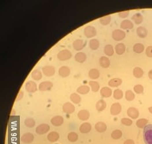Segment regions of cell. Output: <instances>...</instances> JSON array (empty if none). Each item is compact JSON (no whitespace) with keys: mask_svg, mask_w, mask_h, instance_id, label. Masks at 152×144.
<instances>
[{"mask_svg":"<svg viewBox=\"0 0 152 144\" xmlns=\"http://www.w3.org/2000/svg\"><path fill=\"white\" fill-rule=\"evenodd\" d=\"M144 140L146 144H152V124H148L144 128Z\"/></svg>","mask_w":152,"mask_h":144,"instance_id":"6da1fadb","label":"cell"},{"mask_svg":"<svg viewBox=\"0 0 152 144\" xmlns=\"http://www.w3.org/2000/svg\"><path fill=\"white\" fill-rule=\"evenodd\" d=\"M72 56V52L69 50L64 49L60 51L57 54V58L60 61H67Z\"/></svg>","mask_w":152,"mask_h":144,"instance_id":"7a4b0ae2","label":"cell"},{"mask_svg":"<svg viewBox=\"0 0 152 144\" xmlns=\"http://www.w3.org/2000/svg\"><path fill=\"white\" fill-rule=\"evenodd\" d=\"M97 30H96L95 27L89 25V26H87L84 29V34L88 38H93V37L97 35Z\"/></svg>","mask_w":152,"mask_h":144,"instance_id":"3957f363","label":"cell"},{"mask_svg":"<svg viewBox=\"0 0 152 144\" xmlns=\"http://www.w3.org/2000/svg\"><path fill=\"white\" fill-rule=\"evenodd\" d=\"M112 37L115 41H120L125 38L126 33L120 29H116L112 33Z\"/></svg>","mask_w":152,"mask_h":144,"instance_id":"277c9868","label":"cell"},{"mask_svg":"<svg viewBox=\"0 0 152 144\" xmlns=\"http://www.w3.org/2000/svg\"><path fill=\"white\" fill-rule=\"evenodd\" d=\"M50 129V127L48 124H39L36 128V133L39 135H44V134L48 133Z\"/></svg>","mask_w":152,"mask_h":144,"instance_id":"5b68a950","label":"cell"},{"mask_svg":"<svg viewBox=\"0 0 152 144\" xmlns=\"http://www.w3.org/2000/svg\"><path fill=\"white\" fill-rule=\"evenodd\" d=\"M25 89H26L28 93H34L37 91L38 89V86L36 83L33 81H29L25 83Z\"/></svg>","mask_w":152,"mask_h":144,"instance_id":"8992f818","label":"cell"},{"mask_svg":"<svg viewBox=\"0 0 152 144\" xmlns=\"http://www.w3.org/2000/svg\"><path fill=\"white\" fill-rule=\"evenodd\" d=\"M53 87L52 82L49 81H44L40 83L39 85V89L41 91H50Z\"/></svg>","mask_w":152,"mask_h":144,"instance_id":"52a82bcc","label":"cell"},{"mask_svg":"<svg viewBox=\"0 0 152 144\" xmlns=\"http://www.w3.org/2000/svg\"><path fill=\"white\" fill-rule=\"evenodd\" d=\"M122 111V106L119 103H115L112 104L110 109L111 114L113 116L118 115Z\"/></svg>","mask_w":152,"mask_h":144,"instance_id":"ba28073f","label":"cell"},{"mask_svg":"<svg viewBox=\"0 0 152 144\" xmlns=\"http://www.w3.org/2000/svg\"><path fill=\"white\" fill-rule=\"evenodd\" d=\"M43 73L46 77H52L55 74V68L52 66H46L42 69Z\"/></svg>","mask_w":152,"mask_h":144,"instance_id":"9c48e42d","label":"cell"},{"mask_svg":"<svg viewBox=\"0 0 152 144\" xmlns=\"http://www.w3.org/2000/svg\"><path fill=\"white\" fill-rule=\"evenodd\" d=\"M62 110L64 111V112L66 114H72L74 112L76 108L73 104L69 103V102H67L63 104Z\"/></svg>","mask_w":152,"mask_h":144,"instance_id":"30bf717a","label":"cell"},{"mask_svg":"<svg viewBox=\"0 0 152 144\" xmlns=\"http://www.w3.org/2000/svg\"><path fill=\"white\" fill-rule=\"evenodd\" d=\"M34 139V136L33 134L32 133L28 132V133L23 134V135L21 136V141L24 143L29 144L32 143V141H33Z\"/></svg>","mask_w":152,"mask_h":144,"instance_id":"8fae6325","label":"cell"},{"mask_svg":"<svg viewBox=\"0 0 152 144\" xmlns=\"http://www.w3.org/2000/svg\"><path fill=\"white\" fill-rule=\"evenodd\" d=\"M50 122L51 123H52V124L53 125V126H62L63 124H64V118H63V117H62V116L57 115L52 118Z\"/></svg>","mask_w":152,"mask_h":144,"instance_id":"7c38bea8","label":"cell"},{"mask_svg":"<svg viewBox=\"0 0 152 144\" xmlns=\"http://www.w3.org/2000/svg\"><path fill=\"white\" fill-rule=\"evenodd\" d=\"M85 46V43L82 39H77L73 43V48L75 50L80 51Z\"/></svg>","mask_w":152,"mask_h":144,"instance_id":"4fadbf2b","label":"cell"},{"mask_svg":"<svg viewBox=\"0 0 152 144\" xmlns=\"http://www.w3.org/2000/svg\"><path fill=\"white\" fill-rule=\"evenodd\" d=\"M78 117L82 121H86L90 118V112L87 110H81L78 113Z\"/></svg>","mask_w":152,"mask_h":144,"instance_id":"5bb4252c","label":"cell"},{"mask_svg":"<svg viewBox=\"0 0 152 144\" xmlns=\"http://www.w3.org/2000/svg\"><path fill=\"white\" fill-rule=\"evenodd\" d=\"M127 115L132 119H136L139 117V111L134 107H130L127 110Z\"/></svg>","mask_w":152,"mask_h":144,"instance_id":"9a60e30c","label":"cell"},{"mask_svg":"<svg viewBox=\"0 0 152 144\" xmlns=\"http://www.w3.org/2000/svg\"><path fill=\"white\" fill-rule=\"evenodd\" d=\"M70 69L69 67L67 66H62L61 68H60L59 70H58V73H59V75L62 77H67L70 75Z\"/></svg>","mask_w":152,"mask_h":144,"instance_id":"2e32d148","label":"cell"},{"mask_svg":"<svg viewBox=\"0 0 152 144\" xmlns=\"http://www.w3.org/2000/svg\"><path fill=\"white\" fill-rule=\"evenodd\" d=\"M60 135L57 132H51L48 134L47 139L51 143H54L59 140Z\"/></svg>","mask_w":152,"mask_h":144,"instance_id":"e0dca14e","label":"cell"},{"mask_svg":"<svg viewBox=\"0 0 152 144\" xmlns=\"http://www.w3.org/2000/svg\"><path fill=\"white\" fill-rule=\"evenodd\" d=\"M113 91L109 87H104L101 88L100 91V94L104 98H109L112 95Z\"/></svg>","mask_w":152,"mask_h":144,"instance_id":"ac0fdd59","label":"cell"},{"mask_svg":"<svg viewBox=\"0 0 152 144\" xmlns=\"http://www.w3.org/2000/svg\"><path fill=\"white\" fill-rule=\"evenodd\" d=\"M91 128H92V127H91L90 123L85 122L83 123L79 127V132L82 134H87L89 132H90Z\"/></svg>","mask_w":152,"mask_h":144,"instance_id":"d6986e66","label":"cell"},{"mask_svg":"<svg viewBox=\"0 0 152 144\" xmlns=\"http://www.w3.org/2000/svg\"><path fill=\"white\" fill-rule=\"evenodd\" d=\"M99 65L103 68H108L111 65V61L109 58L106 56H101L99 58Z\"/></svg>","mask_w":152,"mask_h":144,"instance_id":"ffe728a7","label":"cell"},{"mask_svg":"<svg viewBox=\"0 0 152 144\" xmlns=\"http://www.w3.org/2000/svg\"><path fill=\"white\" fill-rule=\"evenodd\" d=\"M86 59H87V56L83 52H79L75 55V60L78 63H83L85 62Z\"/></svg>","mask_w":152,"mask_h":144,"instance_id":"44dd1931","label":"cell"},{"mask_svg":"<svg viewBox=\"0 0 152 144\" xmlns=\"http://www.w3.org/2000/svg\"><path fill=\"white\" fill-rule=\"evenodd\" d=\"M136 33L140 38H144L148 36V31L146 28L144 27H139L136 29Z\"/></svg>","mask_w":152,"mask_h":144,"instance_id":"7402d4cb","label":"cell"},{"mask_svg":"<svg viewBox=\"0 0 152 144\" xmlns=\"http://www.w3.org/2000/svg\"><path fill=\"white\" fill-rule=\"evenodd\" d=\"M95 128L96 130L99 133H103L105 131L107 130V124H105L103 122H98L97 123H96Z\"/></svg>","mask_w":152,"mask_h":144,"instance_id":"603a6c76","label":"cell"},{"mask_svg":"<svg viewBox=\"0 0 152 144\" xmlns=\"http://www.w3.org/2000/svg\"><path fill=\"white\" fill-rule=\"evenodd\" d=\"M120 28L123 30L126 29H132L134 28V24L130 20L126 19L122 21L120 24Z\"/></svg>","mask_w":152,"mask_h":144,"instance_id":"cb8c5ba5","label":"cell"},{"mask_svg":"<svg viewBox=\"0 0 152 144\" xmlns=\"http://www.w3.org/2000/svg\"><path fill=\"white\" fill-rule=\"evenodd\" d=\"M89 77L91 78V80H97L100 77V72L96 68L91 69L89 71Z\"/></svg>","mask_w":152,"mask_h":144,"instance_id":"d4e9b609","label":"cell"},{"mask_svg":"<svg viewBox=\"0 0 152 144\" xmlns=\"http://www.w3.org/2000/svg\"><path fill=\"white\" fill-rule=\"evenodd\" d=\"M95 107L97 111H99V112H102V111H103L107 107L106 102L102 99L99 100V101H98L97 102V103H96Z\"/></svg>","mask_w":152,"mask_h":144,"instance_id":"484cf974","label":"cell"},{"mask_svg":"<svg viewBox=\"0 0 152 144\" xmlns=\"http://www.w3.org/2000/svg\"><path fill=\"white\" fill-rule=\"evenodd\" d=\"M122 81L121 79L113 78L109 81L108 85L111 87H117L122 84Z\"/></svg>","mask_w":152,"mask_h":144,"instance_id":"4316f807","label":"cell"},{"mask_svg":"<svg viewBox=\"0 0 152 144\" xmlns=\"http://www.w3.org/2000/svg\"><path fill=\"white\" fill-rule=\"evenodd\" d=\"M89 48L92 50H96L99 48L100 43H99V41L97 40V39L92 38L89 40Z\"/></svg>","mask_w":152,"mask_h":144,"instance_id":"83f0119b","label":"cell"},{"mask_svg":"<svg viewBox=\"0 0 152 144\" xmlns=\"http://www.w3.org/2000/svg\"><path fill=\"white\" fill-rule=\"evenodd\" d=\"M126 51V46L123 43H118L115 46V52L118 55H122Z\"/></svg>","mask_w":152,"mask_h":144,"instance_id":"f1b7e54d","label":"cell"},{"mask_svg":"<svg viewBox=\"0 0 152 144\" xmlns=\"http://www.w3.org/2000/svg\"><path fill=\"white\" fill-rule=\"evenodd\" d=\"M144 17L141 13H136L134 15H133L132 17V20L135 23V24L136 25H140L141 24L143 21Z\"/></svg>","mask_w":152,"mask_h":144,"instance_id":"f546056e","label":"cell"},{"mask_svg":"<svg viewBox=\"0 0 152 144\" xmlns=\"http://www.w3.org/2000/svg\"><path fill=\"white\" fill-rule=\"evenodd\" d=\"M31 77L35 81H40L43 78V73L39 69H34L32 71Z\"/></svg>","mask_w":152,"mask_h":144,"instance_id":"4dcf8cb0","label":"cell"},{"mask_svg":"<svg viewBox=\"0 0 152 144\" xmlns=\"http://www.w3.org/2000/svg\"><path fill=\"white\" fill-rule=\"evenodd\" d=\"M144 45L142 43H136L133 46V51L136 54H141L144 51Z\"/></svg>","mask_w":152,"mask_h":144,"instance_id":"1f68e13d","label":"cell"},{"mask_svg":"<svg viewBox=\"0 0 152 144\" xmlns=\"http://www.w3.org/2000/svg\"><path fill=\"white\" fill-rule=\"evenodd\" d=\"M90 91V87L89 86L84 85H81L77 89V92L79 94L81 95H86Z\"/></svg>","mask_w":152,"mask_h":144,"instance_id":"d6a6232c","label":"cell"},{"mask_svg":"<svg viewBox=\"0 0 152 144\" xmlns=\"http://www.w3.org/2000/svg\"><path fill=\"white\" fill-rule=\"evenodd\" d=\"M104 52L107 56H113L114 54V50L113 46L111 45H107L105 46Z\"/></svg>","mask_w":152,"mask_h":144,"instance_id":"836d02e7","label":"cell"},{"mask_svg":"<svg viewBox=\"0 0 152 144\" xmlns=\"http://www.w3.org/2000/svg\"><path fill=\"white\" fill-rule=\"evenodd\" d=\"M144 75V70L140 67H135L133 69V75L135 78H141Z\"/></svg>","mask_w":152,"mask_h":144,"instance_id":"e575fe53","label":"cell"},{"mask_svg":"<svg viewBox=\"0 0 152 144\" xmlns=\"http://www.w3.org/2000/svg\"><path fill=\"white\" fill-rule=\"evenodd\" d=\"M69 98H70V100H71V101L72 102V103H74V104H79L81 101V97L79 96V95H78V93H76L71 94V95H70V97H69Z\"/></svg>","mask_w":152,"mask_h":144,"instance_id":"d590c367","label":"cell"},{"mask_svg":"<svg viewBox=\"0 0 152 144\" xmlns=\"http://www.w3.org/2000/svg\"><path fill=\"white\" fill-rule=\"evenodd\" d=\"M89 85L90 87L91 88L92 91L95 93L99 91L100 88V85L99 82H97V81H90L89 82Z\"/></svg>","mask_w":152,"mask_h":144,"instance_id":"8d00e7d4","label":"cell"},{"mask_svg":"<svg viewBox=\"0 0 152 144\" xmlns=\"http://www.w3.org/2000/svg\"><path fill=\"white\" fill-rule=\"evenodd\" d=\"M148 123V120L146 118H140L136 121V126L138 127L139 128H144L147 126V124Z\"/></svg>","mask_w":152,"mask_h":144,"instance_id":"74e56055","label":"cell"},{"mask_svg":"<svg viewBox=\"0 0 152 144\" xmlns=\"http://www.w3.org/2000/svg\"><path fill=\"white\" fill-rule=\"evenodd\" d=\"M78 134L74 132H69L68 135H67V140L69 141H71V142H76V141L78 140Z\"/></svg>","mask_w":152,"mask_h":144,"instance_id":"f35d334b","label":"cell"},{"mask_svg":"<svg viewBox=\"0 0 152 144\" xmlns=\"http://www.w3.org/2000/svg\"><path fill=\"white\" fill-rule=\"evenodd\" d=\"M35 124H36V122H35L34 119H33L32 118H27L25 120V126L29 128H32L34 127Z\"/></svg>","mask_w":152,"mask_h":144,"instance_id":"ab89813d","label":"cell"},{"mask_svg":"<svg viewBox=\"0 0 152 144\" xmlns=\"http://www.w3.org/2000/svg\"><path fill=\"white\" fill-rule=\"evenodd\" d=\"M125 99L128 101H132L135 99L134 93L131 90H127L125 93Z\"/></svg>","mask_w":152,"mask_h":144,"instance_id":"60d3db41","label":"cell"},{"mask_svg":"<svg viewBox=\"0 0 152 144\" xmlns=\"http://www.w3.org/2000/svg\"><path fill=\"white\" fill-rule=\"evenodd\" d=\"M122 136V132L120 130H115L111 133V138L114 140H119Z\"/></svg>","mask_w":152,"mask_h":144,"instance_id":"b9f144b4","label":"cell"},{"mask_svg":"<svg viewBox=\"0 0 152 144\" xmlns=\"http://www.w3.org/2000/svg\"><path fill=\"white\" fill-rule=\"evenodd\" d=\"M111 21V15H106L104 17H101L99 19V22L102 25H109Z\"/></svg>","mask_w":152,"mask_h":144,"instance_id":"7bdbcfd3","label":"cell"},{"mask_svg":"<svg viewBox=\"0 0 152 144\" xmlns=\"http://www.w3.org/2000/svg\"><path fill=\"white\" fill-rule=\"evenodd\" d=\"M113 97L116 100H120L123 97V92L120 89H116L114 91Z\"/></svg>","mask_w":152,"mask_h":144,"instance_id":"ee69618b","label":"cell"},{"mask_svg":"<svg viewBox=\"0 0 152 144\" xmlns=\"http://www.w3.org/2000/svg\"><path fill=\"white\" fill-rule=\"evenodd\" d=\"M134 91L136 94H142L144 92V87L142 85L138 84L134 87Z\"/></svg>","mask_w":152,"mask_h":144,"instance_id":"f6af8a7d","label":"cell"},{"mask_svg":"<svg viewBox=\"0 0 152 144\" xmlns=\"http://www.w3.org/2000/svg\"><path fill=\"white\" fill-rule=\"evenodd\" d=\"M121 123L123 125L126 126H130L132 124V120L130 119V118H123L121 119Z\"/></svg>","mask_w":152,"mask_h":144,"instance_id":"bcb514c9","label":"cell"},{"mask_svg":"<svg viewBox=\"0 0 152 144\" xmlns=\"http://www.w3.org/2000/svg\"><path fill=\"white\" fill-rule=\"evenodd\" d=\"M129 13H130L129 11H121V12L118 13V15L119 16V17L124 19V18L128 17V16L129 15Z\"/></svg>","mask_w":152,"mask_h":144,"instance_id":"7dc6e473","label":"cell"},{"mask_svg":"<svg viewBox=\"0 0 152 144\" xmlns=\"http://www.w3.org/2000/svg\"><path fill=\"white\" fill-rule=\"evenodd\" d=\"M146 54L148 58H152V46H149L146 49Z\"/></svg>","mask_w":152,"mask_h":144,"instance_id":"c3c4849f","label":"cell"},{"mask_svg":"<svg viewBox=\"0 0 152 144\" xmlns=\"http://www.w3.org/2000/svg\"><path fill=\"white\" fill-rule=\"evenodd\" d=\"M23 95H24V93H23V92L22 91H21L19 93L18 96L17 97V99H16V101H19V100H21V99H22Z\"/></svg>","mask_w":152,"mask_h":144,"instance_id":"681fc988","label":"cell"},{"mask_svg":"<svg viewBox=\"0 0 152 144\" xmlns=\"http://www.w3.org/2000/svg\"><path fill=\"white\" fill-rule=\"evenodd\" d=\"M123 144H135L134 141L133 140H131V139H128V140H126Z\"/></svg>","mask_w":152,"mask_h":144,"instance_id":"f907efd6","label":"cell"},{"mask_svg":"<svg viewBox=\"0 0 152 144\" xmlns=\"http://www.w3.org/2000/svg\"><path fill=\"white\" fill-rule=\"evenodd\" d=\"M148 77L151 80H152V69L148 72Z\"/></svg>","mask_w":152,"mask_h":144,"instance_id":"816d5d0a","label":"cell"},{"mask_svg":"<svg viewBox=\"0 0 152 144\" xmlns=\"http://www.w3.org/2000/svg\"><path fill=\"white\" fill-rule=\"evenodd\" d=\"M148 110H149V112L152 114V106H150V107L148 108Z\"/></svg>","mask_w":152,"mask_h":144,"instance_id":"f5cc1de1","label":"cell"}]
</instances>
